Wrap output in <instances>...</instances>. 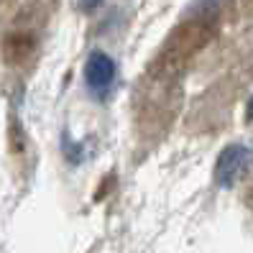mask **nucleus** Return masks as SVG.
Wrapping results in <instances>:
<instances>
[{
    "label": "nucleus",
    "instance_id": "1",
    "mask_svg": "<svg viewBox=\"0 0 253 253\" xmlns=\"http://www.w3.org/2000/svg\"><path fill=\"white\" fill-rule=\"evenodd\" d=\"M118 77V67L113 62V56L105 51H92L84 62V84L87 92L95 100H105L115 84Z\"/></svg>",
    "mask_w": 253,
    "mask_h": 253
},
{
    "label": "nucleus",
    "instance_id": "2",
    "mask_svg": "<svg viewBox=\"0 0 253 253\" xmlns=\"http://www.w3.org/2000/svg\"><path fill=\"white\" fill-rule=\"evenodd\" d=\"M251 159V148L248 146H241V143H233V146H225L220 151L217 161H215V171H212V179L220 189H230L238 176L243 174L246 164Z\"/></svg>",
    "mask_w": 253,
    "mask_h": 253
},
{
    "label": "nucleus",
    "instance_id": "3",
    "mask_svg": "<svg viewBox=\"0 0 253 253\" xmlns=\"http://www.w3.org/2000/svg\"><path fill=\"white\" fill-rule=\"evenodd\" d=\"M228 5H230V0H195V3H192L189 16L202 21V23H212Z\"/></svg>",
    "mask_w": 253,
    "mask_h": 253
},
{
    "label": "nucleus",
    "instance_id": "4",
    "mask_svg": "<svg viewBox=\"0 0 253 253\" xmlns=\"http://www.w3.org/2000/svg\"><path fill=\"white\" fill-rule=\"evenodd\" d=\"M62 143H64V159L72 164V167H77V164H82V159H84V146L82 143H77V141H72L67 133L62 136Z\"/></svg>",
    "mask_w": 253,
    "mask_h": 253
},
{
    "label": "nucleus",
    "instance_id": "5",
    "mask_svg": "<svg viewBox=\"0 0 253 253\" xmlns=\"http://www.w3.org/2000/svg\"><path fill=\"white\" fill-rule=\"evenodd\" d=\"M100 3H102V0H77L80 10H84V13H92V10H97V8H100Z\"/></svg>",
    "mask_w": 253,
    "mask_h": 253
},
{
    "label": "nucleus",
    "instance_id": "6",
    "mask_svg": "<svg viewBox=\"0 0 253 253\" xmlns=\"http://www.w3.org/2000/svg\"><path fill=\"white\" fill-rule=\"evenodd\" d=\"M246 121H248V123L253 121V95L248 97V105H246Z\"/></svg>",
    "mask_w": 253,
    "mask_h": 253
}]
</instances>
